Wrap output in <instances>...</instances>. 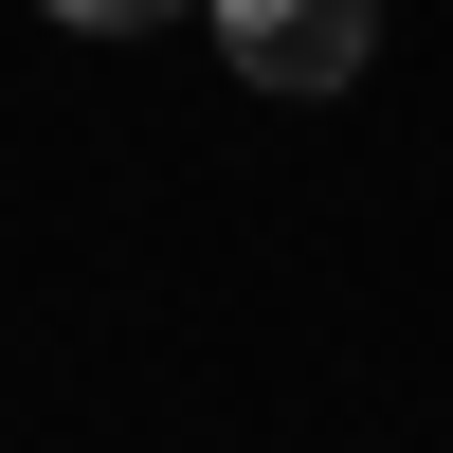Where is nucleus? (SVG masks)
I'll use <instances>...</instances> for the list:
<instances>
[{"label": "nucleus", "instance_id": "obj_2", "mask_svg": "<svg viewBox=\"0 0 453 453\" xmlns=\"http://www.w3.org/2000/svg\"><path fill=\"white\" fill-rule=\"evenodd\" d=\"M73 36H145V19H181V0H55Z\"/></svg>", "mask_w": 453, "mask_h": 453}, {"label": "nucleus", "instance_id": "obj_1", "mask_svg": "<svg viewBox=\"0 0 453 453\" xmlns=\"http://www.w3.org/2000/svg\"><path fill=\"white\" fill-rule=\"evenodd\" d=\"M218 55H236L254 91H345V73L381 55V0H218Z\"/></svg>", "mask_w": 453, "mask_h": 453}]
</instances>
